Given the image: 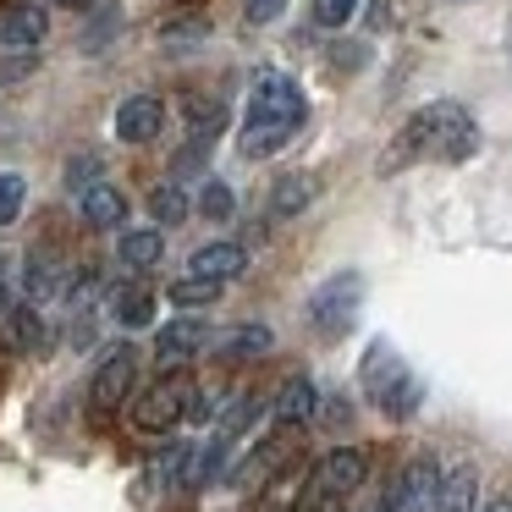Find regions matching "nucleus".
Returning <instances> with one entry per match:
<instances>
[{
	"instance_id": "6ab92c4d",
	"label": "nucleus",
	"mask_w": 512,
	"mask_h": 512,
	"mask_svg": "<svg viewBox=\"0 0 512 512\" xmlns=\"http://www.w3.org/2000/svg\"><path fill=\"white\" fill-rule=\"evenodd\" d=\"M182 127H188V144L210 149L215 138L226 133V105L204 100V94H188V100H182Z\"/></svg>"
},
{
	"instance_id": "a211bd4d",
	"label": "nucleus",
	"mask_w": 512,
	"mask_h": 512,
	"mask_svg": "<svg viewBox=\"0 0 512 512\" xmlns=\"http://www.w3.org/2000/svg\"><path fill=\"white\" fill-rule=\"evenodd\" d=\"M116 259H122L127 270H155L160 259H166V232H160V226H122Z\"/></svg>"
},
{
	"instance_id": "f257e3e1",
	"label": "nucleus",
	"mask_w": 512,
	"mask_h": 512,
	"mask_svg": "<svg viewBox=\"0 0 512 512\" xmlns=\"http://www.w3.org/2000/svg\"><path fill=\"white\" fill-rule=\"evenodd\" d=\"M474 149H479L474 116H468L457 100H435V105H419V111L397 127V138H391L386 155H380V177H397V171L419 166V160L463 166Z\"/></svg>"
},
{
	"instance_id": "f3484780",
	"label": "nucleus",
	"mask_w": 512,
	"mask_h": 512,
	"mask_svg": "<svg viewBox=\"0 0 512 512\" xmlns=\"http://www.w3.org/2000/svg\"><path fill=\"white\" fill-rule=\"evenodd\" d=\"M270 347H276V331L270 325H232L226 336H215V358L221 364H254V358H265Z\"/></svg>"
},
{
	"instance_id": "1a4fd4ad",
	"label": "nucleus",
	"mask_w": 512,
	"mask_h": 512,
	"mask_svg": "<svg viewBox=\"0 0 512 512\" xmlns=\"http://www.w3.org/2000/svg\"><path fill=\"white\" fill-rule=\"evenodd\" d=\"M116 138H122V144H155L160 138V127H166V105L155 100V94H127L122 105H116Z\"/></svg>"
},
{
	"instance_id": "ddd939ff",
	"label": "nucleus",
	"mask_w": 512,
	"mask_h": 512,
	"mask_svg": "<svg viewBox=\"0 0 512 512\" xmlns=\"http://www.w3.org/2000/svg\"><path fill=\"white\" fill-rule=\"evenodd\" d=\"M45 34H50V6L45 0H17V6H6V17H0V45L39 50Z\"/></svg>"
},
{
	"instance_id": "0eeeda50",
	"label": "nucleus",
	"mask_w": 512,
	"mask_h": 512,
	"mask_svg": "<svg viewBox=\"0 0 512 512\" xmlns=\"http://www.w3.org/2000/svg\"><path fill=\"white\" fill-rule=\"evenodd\" d=\"M364 479H369V446H336L320 463H309V496L347 501Z\"/></svg>"
},
{
	"instance_id": "7ed1b4c3",
	"label": "nucleus",
	"mask_w": 512,
	"mask_h": 512,
	"mask_svg": "<svg viewBox=\"0 0 512 512\" xmlns=\"http://www.w3.org/2000/svg\"><path fill=\"white\" fill-rule=\"evenodd\" d=\"M193 402H199V380L188 369H160V380L133 402L127 424L138 435H177L182 424H193Z\"/></svg>"
},
{
	"instance_id": "b1692460",
	"label": "nucleus",
	"mask_w": 512,
	"mask_h": 512,
	"mask_svg": "<svg viewBox=\"0 0 512 512\" xmlns=\"http://www.w3.org/2000/svg\"><path fill=\"white\" fill-rule=\"evenodd\" d=\"M226 292V281H210V276H182L171 281V309H204Z\"/></svg>"
},
{
	"instance_id": "412c9836",
	"label": "nucleus",
	"mask_w": 512,
	"mask_h": 512,
	"mask_svg": "<svg viewBox=\"0 0 512 512\" xmlns=\"http://www.w3.org/2000/svg\"><path fill=\"white\" fill-rule=\"evenodd\" d=\"M155 292L149 287H138V281H127V287H116L111 292V320L122 325V331H149L155 325Z\"/></svg>"
},
{
	"instance_id": "f03ea898",
	"label": "nucleus",
	"mask_w": 512,
	"mask_h": 512,
	"mask_svg": "<svg viewBox=\"0 0 512 512\" xmlns=\"http://www.w3.org/2000/svg\"><path fill=\"white\" fill-rule=\"evenodd\" d=\"M358 380H364V397L375 402V408L386 413L391 424H402V419H408V413L424 402V380L413 375L408 364H402L397 347H391V342H369Z\"/></svg>"
},
{
	"instance_id": "f8f14e48",
	"label": "nucleus",
	"mask_w": 512,
	"mask_h": 512,
	"mask_svg": "<svg viewBox=\"0 0 512 512\" xmlns=\"http://www.w3.org/2000/svg\"><path fill=\"white\" fill-rule=\"evenodd\" d=\"M78 215L94 232H122L127 226V193L111 188V182H89V188H78Z\"/></svg>"
},
{
	"instance_id": "9b49d317",
	"label": "nucleus",
	"mask_w": 512,
	"mask_h": 512,
	"mask_svg": "<svg viewBox=\"0 0 512 512\" xmlns=\"http://www.w3.org/2000/svg\"><path fill=\"white\" fill-rule=\"evenodd\" d=\"M17 270H23V276H17L23 303H45V298H61V292H67V265H61L50 248H34Z\"/></svg>"
},
{
	"instance_id": "5701e85b",
	"label": "nucleus",
	"mask_w": 512,
	"mask_h": 512,
	"mask_svg": "<svg viewBox=\"0 0 512 512\" xmlns=\"http://www.w3.org/2000/svg\"><path fill=\"white\" fill-rule=\"evenodd\" d=\"M149 215H155V226H182L193 215V199L177 188V182H160V188L149 193Z\"/></svg>"
},
{
	"instance_id": "c756f323",
	"label": "nucleus",
	"mask_w": 512,
	"mask_h": 512,
	"mask_svg": "<svg viewBox=\"0 0 512 512\" xmlns=\"http://www.w3.org/2000/svg\"><path fill=\"white\" fill-rule=\"evenodd\" d=\"M89 182H100V160H94V155H72L67 160V188L78 193V188H89Z\"/></svg>"
},
{
	"instance_id": "cd10ccee",
	"label": "nucleus",
	"mask_w": 512,
	"mask_h": 512,
	"mask_svg": "<svg viewBox=\"0 0 512 512\" xmlns=\"http://www.w3.org/2000/svg\"><path fill=\"white\" fill-rule=\"evenodd\" d=\"M34 67H39V50H23V45H0V78H6V83L28 78Z\"/></svg>"
},
{
	"instance_id": "6e6552de",
	"label": "nucleus",
	"mask_w": 512,
	"mask_h": 512,
	"mask_svg": "<svg viewBox=\"0 0 512 512\" xmlns=\"http://www.w3.org/2000/svg\"><path fill=\"white\" fill-rule=\"evenodd\" d=\"M303 496H309V463H303V457H292V463L276 468V474L259 479L254 507H248V512H298Z\"/></svg>"
},
{
	"instance_id": "c85d7f7f",
	"label": "nucleus",
	"mask_w": 512,
	"mask_h": 512,
	"mask_svg": "<svg viewBox=\"0 0 512 512\" xmlns=\"http://www.w3.org/2000/svg\"><path fill=\"white\" fill-rule=\"evenodd\" d=\"M358 12V0H314V23L320 28H347Z\"/></svg>"
},
{
	"instance_id": "4468645a",
	"label": "nucleus",
	"mask_w": 512,
	"mask_h": 512,
	"mask_svg": "<svg viewBox=\"0 0 512 512\" xmlns=\"http://www.w3.org/2000/svg\"><path fill=\"white\" fill-rule=\"evenodd\" d=\"M314 413H320V386H314L309 375H292L287 386L276 391V402H270V419H276V424H298V430H309Z\"/></svg>"
},
{
	"instance_id": "2f4dec72",
	"label": "nucleus",
	"mask_w": 512,
	"mask_h": 512,
	"mask_svg": "<svg viewBox=\"0 0 512 512\" xmlns=\"http://www.w3.org/2000/svg\"><path fill=\"white\" fill-rule=\"evenodd\" d=\"M485 512H512V496H496V501H490Z\"/></svg>"
},
{
	"instance_id": "4be33fe9",
	"label": "nucleus",
	"mask_w": 512,
	"mask_h": 512,
	"mask_svg": "<svg viewBox=\"0 0 512 512\" xmlns=\"http://www.w3.org/2000/svg\"><path fill=\"white\" fill-rule=\"evenodd\" d=\"M435 512H479V474L468 463H457V468H446V474H441Z\"/></svg>"
},
{
	"instance_id": "dca6fc26",
	"label": "nucleus",
	"mask_w": 512,
	"mask_h": 512,
	"mask_svg": "<svg viewBox=\"0 0 512 512\" xmlns=\"http://www.w3.org/2000/svg\"><path fill=\"white\" fill-rule=\"evenodd\" d=\"M248 270V248L243 243H204V248H193V259H188V276H210V281H237Z\"/></svg>"
},
{
	"instance_id": "473e14b6",
	"label": "nucleus",
	"mask_w": 512,
	"mask_h": 512,
	"mask_svg": "<svg viewBox=\"0 0 512 512\" xmlns=\"http://www.w3.org/2000/svg\"><path fill=\"white\" fill-rule=\"evenodd\" d=\"M45 6H78V0H45Z\"/></svg>"
},
{
	"instance_id": "7c9ffc66",
	"label": "nucleus",
	"mask_w": 512,
	"mask_h": 512,
	"mask_svg": "<svg viewBox=\"0 0 512 512\" xmlns=\"http://www.w3.org/2000/svg\"><path fill=\"white\" fill-rule=\"evenodd\" d=\"M243 12H248V23H276L281 12H287V0H243Z\"/></svg>"
},
{
	"instance_id": "393cba45",
	"label": "nucleus",
	"mask_w": 512,
	"mask_h": 512,
	"mask_svg": "<svg viewBox=\"0 0 512 512\" xmlns=\"http://www.w3.org/2000/svg\"><path fill=\"white\" fill-rule=\"evenodd\" d=\"M292 133H276V127H243V138H237V155L243 160H270L276 149H287Z\"/></svg>"
},
{
	"instance_id": "a878e982",
	"label": "nucleus",
	"mask_w": 512,
	"mask_h": 512,
	"mask_svg": "<svg viewBox=\"0 0 512 512\" xmlns=\"http://www.w3.org/2000/svg\"><path fill=\"white\" fill-rule=\"evenodd\" d=\"M199 215H210V221H232V215H237V193L226 188L221 177H210L199 188Z\"/></svg>"
},
{
	"instance_id": "aec40b11",
	"label": "nucleus",
	"mask_w": 512,
	"mask_h": 512,
	"mask_svg": "<svg viewBox=\"0 0 512 512\" xmlns=\"http://www.w3.org/2000/svg\"><path fill=\"white\" fill-rule=\"evenodd\" d=\"M314 193H320V182H314L309 171H287V177H276V188H270V215H276V221H298L314 204Z\"/></svg>"
},
{
	"instance_id": "2eb2a0df",
	"label": "nucleus",
	"mask_w": 512,
	"mask_h": 512,
	"mask_svg": "<svg viewBox=\"0 0 512 512\" xmlns=\"http://www.w3.org/2000/svg\"><path fill=\"white\" fill-rule=\"evenodd\" d=\"M0 331L17 353H50V325L39 314V303H12V309L0 314Z\"/></svg>"
},
{
	"instance_id": "9d476101",
	"label": "nucleus",
	"mask_w": 512,
	"mask_h": 512,
	"mask_svg": "<svg viewBox=\"0 0 512 512\" xmlns=\"http://www.w3.org/2000/svg\"><path fill=\"white\" fill-rule=\"evenodd\" d=\"M204 336H210V331H204L199 320H171V325H160V336H155V364H160V369H188L193 358L210 347Z\"/></svg>"
},
{
	"instance_id": "423d86ee",
	"label": "nucleus",
	"mask_w": 512,
	"mask_h": 512,
	"mask_svg": "<svg viewBox=\"0 0 512 512\" xmlns=\"http://www.w3.org/2000/svg\"><path fill=\"white\" fill-rule=\"evenodd\" d=\"M133 391H138V347H133V336H127V342H116L111 353L94 364V375H89V413H94V419H116Z\"/></svg>"
},
{
	"instance_id": "bb28decb",
	"label": "nucleus",
	"mask_w": 512,
	"mask_h": 512,
	"mask_svg": "<svg viewBox=\"0 0 512 512\" xmlns=\"http://www.w3.org/2000/svg\"><path fill=\"white\" fill-rule=\"evenodd\" d=\"M28 204V182L17 171H0V226H12Z\"/></svg>"
},
{
	"instance_id": "39448f33",
	"label": "nucleus",
	"mask_w": 512,
	"mask_h": 512,
	"mask_svg": "<svg viewBox=\"0 0 512 512\" xmlns=\"http://www.w3.org/2000/svg\"><path fill=\"white\" fill-rule=\"evenodd\" d=\"M358 303H364V276L358 270H336V276H325L320 287L309 292V303H303V314H309V325L320 336H347L358 320Z\"/></svg>"
},
{
	"instance_id": "20e7f679",
	"label": "nucleus",
	"mask_w": 512,
	"mask_h": 512,
	"mask_svg": "<svg viewBox=\"0 0 512 512\" xmlns=\"http://www.w3.org/2000/svg\"><path fill=\"white\" fill-rule=\"evenodd\" d=\"M303 116H309V100H303L298 78H287V72H259L254 83H248V127H276V133H292L298 138Z\"/></svg>"
}]
</instances>
